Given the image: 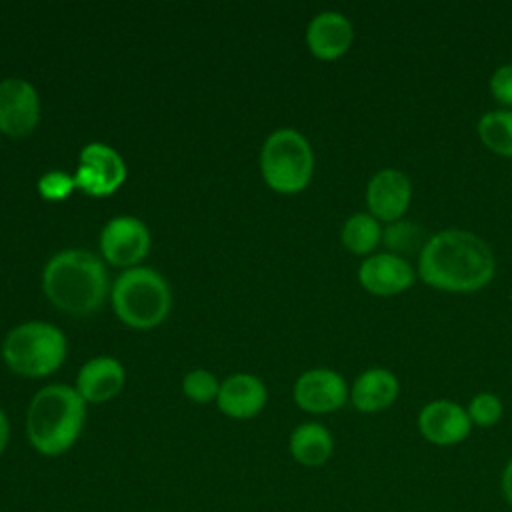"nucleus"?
Returning a JSON list of instances; mask_svg holds the SVG:
<instances>
[{
    "label": "nucleus",
    "mask_w": 512,
    "mask_h": 512,
    "mask_svg": "<svg viewBox=\"0 0 512 512\" xmlns=\"http://www.w3.org/2000/svg\"><path fill=\"white\" fill-rule=\"evenodd\" d=\"M488 88L494 100H498L506 108H512V62L502 64L492 72L488 80Z\"/></svg>",
    "instance_id": "25"
},
{
    "label": "nucleus",
    "mask_w": 512,
    "mask_h": 512,
    "mask_svg": "<svg viewBox=\"0 0 512 512\" xmlns=\"http://www.w3.org/2000/svg\"><path fill=\"white\" fill-rule=\"evenodd\" d=\"M288 450L298 464L306 468H318L330 460L334 452V438L324 424L302 422L290 432Z\"/></svg>",
    "instance_id": "18"
},
{
    "label": "nucleus",
    "mask_w": 512,
    "mask_h": 512,
    "mask_svg": "<svg viewBox=\"0 0 512 512\" xmlns=\"http://www.w3.org/2000/svg\"><path fill=\"white\" fill-rule=\"evenodd\" d=\"M260 170L272 190L282 194L300 192L314 172L310 142L294 128L274 130L262 146Z\"/></svg>",
    "instance_id": "6"
},
{
    "label": "nucleus",
    "mask_w": 512,
    "mask_h": 512,
    "mask_svg": "<svg viewBox=\"0 0 512 512\" xmlns=\"http://www.w3.org/2000/svg\"><path fill=\"white\" fill-rule=\"evenodd\" d=\"M170 288L160 272L152 268H128L112 286V308L132 328H154L170 310Z\"/></svg>",
    "instance_id": "4"
},
{
    "label": "nucleus",
    "mask_w": 512,
    "mask_h": 512,
    "mask_svg": "<svg viewBox=\"0 0 512 512\" xmlns=\"http://www.w3.org/2000/svg\"><path fill=\"white\" fill-rule=\"evenodd\" d=\"M382 242L388 246V252L406 258L408 254H414V252L420 254L426 238L422 236V230L414 222L400 218L384 226Z\"/></svg>",
    "instance_id": "21"
},
{
    "label": "nucleus",
    "mask_w": 512,
    "mask_h": 512,
    "mask_svg": "<svg viewBox=\"0 0 512 512\" xmlns=\"http://www.w3.org/2000/svg\"><path fill=\"white\" fill-rule=\"evenodd\" d=\"M418 430L434 446H454L464 442L472 432L466 408L448 398L426 402L418 412Z\"/></svg>",
    "instance_id": "9"
},
{
    "label": "nucleus",
    "mask_w": 512,
    "mask_h": 512,
    "mask_svg": "<svg viewBox=\"0 0 512 512\" xmlns=\"http://www.w3.org/2000/svg\"><path fill=\"white\" fill-rule=\"evenodd\" d=\"M42 288L56 308L84 316L102 306L108 276L96 254L78 248L62 250L44 266Z\"/></svg>",
    "instance_id": "3"
},
{
    "label": "nucleus",
    "mask_w": 512,
    "mask_h": 512,
    "mask_svg": "<svg viewBox=\"0 0 512 512\" xmlns=\"http://www.w3.org/2000/svg\"><path fill=\"white\" fill-rule=\"evenodd\" d=\"M74 188H78L74 176L62 170H50L38 180V192L48 200H62L70 196Z\"/></svg>",
    "instance_id": "24"
},
{
    "label": "nucleus",
    "mask_w": 512,
    "mask_h": 512,
    "mask_svg": "<svg viewBox=\"0 0 512 512\" xmlns=\"http://www.w3.org/2000/svg\"><path fill=\"white\" fill-rule=\"evenodd\" d=\"M126 178L122 156L108 144L92 142L80 150L78 168L74 174L76 186L92 196L112 194Z\"/></svg>",
    "instance_id": "7"
},
{
    "label": "nucleus",
    "mask_w": 512,
    "mask_h": 512,
    "mask_svg": "<svg viewBox=\"0 0 512 512\" xmlns=\"http://www.w3.org/2000/svg\"><path fill=\"white\" fill-rule=\"evenodd\" d=\"M476 130L486 148L512 158V108L488 110L480 116Z\"/></svg>",
    "instance_id": "20"
},
{
    "label": "nucleus",
    "mask_w": 512,
    "mask_h": 512,
    "mask_svg": "<svg viewBox=\"0 0 512 512\" xmlns=\"http://www.w3.org/2000/svg\"><path fill=\"white\" fill-rule=\"evenodd\" d=\"M496 272L492 248L478 234L448 228L426 238L416 274L420 280L442 292H476Z\"/></svg>",
    "instance_id": "1"
},
{
    "label": "nucleus",
    "mask_w": 512,
    "mask_h": 512,
    "mask_svg": "<svg viewBox=\"0 0 512 512\" xmlns=\"http://www.w3.org/2000/svg\"><path fill=\"white\" fill-rule=\"evenodd\" d=\"M400 394L398 376L382 366L366 368L350 386V402L364 414L386 410Z\"/></svg>",
    "instance_id": "16"
},
{
    "label": "nucleus",
    "mask_w": 512,
    "mask_h": 512,
    "mask_svg": "<svg viewBox=\"0 0 512 512\" xmlns=\"http://www.w3.org/2000/svg\"><path fill=\"white\" fill-rule=\"evenodd\" d=\"M350 400V388L342 374L330 368H310L294 384V402L310 414H328Z\"/></svg>",
    "instance_id": "8"
},
{
    "label": "nucleus",
    "mask_w": 512,
    "mask_h": 512,
    "mask_svg": "<svg viewBox=\"0 0 512 512\" xmlns=\"http://www.w3.org/2000/svg\"><path fill=\"white\" fill-rule=\"evenodd\" d=\"M86 402L76 388L50 384L40 388L26 410V436L30 446L48 458L68 452L82 434Z\"/></svg>",
    "instance_id": "2"
},
{
    "label": "nucleus",
    "mask_w": 512,
    "mask_h": 512,
    "mask_svg": "<svg viewBox=\"0 0 512 512\" xmlns=\"http://www.w3.org/2000/svg\"><path fill=\"white\" fill-rule=\"evenodd\" d=\"M150 248V232L140 218L116 216L100 234V250L110 264L132 266L140 262Z\"/></svg>",
    "instance_id": "13"
},
{
    "label": "nucleus",
    "mask_w": 512,
    "mask_h": 512,
    "mask_svg": "<svg viewBox=\"0 0 512 512\" xmlns=\"http://www.w3.org/2000/svg\"><path fill=\"white\" fill-rule=\"evenodd\" d=\"M412 202V182L398 168H382L374 172L366 184L368 212L384 222H396L404 218Z\"/></svg>",
    "instance_id": "10"
},
{
    "label": "nucleus",
    "mask_w": 512,
    "mask_h": 512,
    "mask_svg": "<svg viewBox=\"0 0 512 512\" xmlns=\"http://www.w3.org/2000/svg\"><path fill=\"white\" fill-rule=\"evenodd\" d=\"M124 380V368L116 358L96 356L78 370L76 392L86 404H102L120 394Z\"/></svg>",
    "instance_id": "15"
},
{
    "label": "nucleus",
    "mask_w": 512,
    "mask_h": 512,
    "mask_svg": "<svg viewBox=\"0 0 512 512\" xmlns=\"http://www.w3.org/2000/svg\"><path fill=\"white\" fill-rule=\"evenodd\" d=\"M40 120V98L24 78L0 80V132L26 136Z\"/></svg>",
    "instance_id": "11"
},
{
    "label": "nucleus",
    "mask_w": 512,
    "mask_h": 512,
    "mask_svg": "<svg viewBox=\"0 0 512 512\" xmlns=\"http://www.w3.org/2000/svg\"><path fill=\"white\" fill-rule=\"evenodd\" d=\"M8 440H10V422L0 408V456L4 454V450L8 446Z\"/></svg>",
    "instance_id": "27"
},
{
    "label": "nucleus",
    "mask_w": 512,
    "mask_h": 512,
    "mask_svg": "<svg viewBox=\"0 0 512 512\" xmlns=\"http://www.w3.org/2000/svg\"><path fill=\"white\" fill-rule=\"evenodd\" d=\"M6 366L22 376L40 378L60 368L66 358V336L48 322H24L12 328L2 342Z\"/></svg>",
    "instance_id": "5"
},
{
    "label": "nucleus",
    "mask_w": 512,
    "mask_h": 512,
    "mask_svg": "<svg viewBox=\"0 0 512 512\" xmlns=\"http://www.w3.org/2000/svg\"><path fill=\"white\" fill-rule=\"evenodd\" d=\"M500 488H502V496H504L506 504L512 508V456L504 464V470L500 476Z\"/></svg>",
    "instance_id": "26"
},
{
    "label": "nucleus",
    "mask_w": 512,
    "mask_h": 512,
    "mask_svg": "<svg viewBox=\"0 0 512 512\" xmlns=\"http://www.w3.org/2000/svg\"><path fill=\"white\" fill-rule=\"evenodd\" d=\"M382 222L370 212H356L342 224V244L358 256H370L372 250L382 242Z\"/></svg>",
    "instance_id": "19"
},
{
    "label": "nucleus",
    "mask_w": 512,
    "mask_h": 512,
    "mask_svg": "<svg viewBox=\"0 0 512 512\" xmlns=\"http://www.w3.org/2000/svg\"><path fill=\"white\" fill-rule=\"evenodd\" d=\"M354 40V26L342 12H318L306 28V44L320 60H334L348 52Z\"/></svg>",
    "instance_id": "14"
},
{
    "label": "nucleus",
    "mask_w": 512,
    "mask_h": 512,
    "mask_svg": "<svg viewBox=\"0 0 512 512\" xmlns=\"http://www.w3.org/2000/svg\"><path fill=\"white\" fill-rule=\"evenodd\" d=\"M416 280V268L392 252L366 256L358 266L360 286L374 296H394L408 290Z\"/></svg>",
    "instance_id": "12"
},
{
    "label": "nucleus",
    "mask_w": 512,
    "mask_h": 512,
    "mask_svg": "<svg viewBox=\"0 0 512 512\" xmlns=\"http://www.w3.org/2000/svg\"><path fill=\"white\" fill-rule=\"evenodd\" d=\"M266 398L268 392L260 378L252 374H234L220 382L216 404L226 416L246 420L266 406Z\"/></svg>",
    "instance_id": "17"
},
{
    "label": "nucleus",
    "mask_w": 512,
    "mask_h": 512,
    "mask_svg": "<svg viewBox=\"0 0 512 512\" xmlns=\"http://www.w3.org/2000/svg\"><path fill=\"white\" fill-rule=\"evenodd\" d=\"M466 412L470 416L472 426H480V428H490L494 426L504 412L502 400L492 394V392H478L470 398Z\"/></svg>",
    "instance_id": "22"
},
{
    "label": "nucleus",
    "mask_w": 512,
    "mask_h": 512,
    "mask_svg": "<svg viewBox=\"0 0 512 512\" xmlns=\"http://www.w3.org/2000/svg\"><path fill=\"white\" fill-rule=\"evenodd\" d=\"M182 390L184 394L198 404H208L212 400H216L218 390H220V382L216 380V376L210 370L204 368H196L190 370L184 380H182Z\"/></svg>",
    "instance_id": "23"
}]
</instances>
